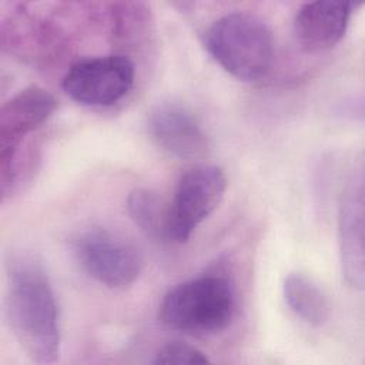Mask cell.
<instances>
[{
	"label": "cell",
	"instance_id": "cell-3",
	"mask_svg": "<svg viewBox=\"0 0 365 365\" xmlns=\"http://www.w3.org/2000/svg\"><path fill=\"white\" fill-rule=\"evenodd\" d=\"M235 312V292L228 278L201 275L177 284L163 298L158 318L185 334H215L225 329Z\"/></svg>",
	"mask_w": 365,
	"mask_h": 365
},
{
	"label": "cell",
	"instance_id": "cell-1",
	"mask_svg": "<svg viewBox=\"0 0 365 365\" xmlns=\"http://www.w3.org/2000/svg\"><path fill=\"white\" fill-rule=\"evenodd\" d=\"M6 314L10 329L26 355L37 364H51L60 355L58 308L43 267L27 255L7 262Z\"/></svg>",
	"mask_w": 365,
	"mask_h": 365
},
{
	"label": "cell",
	"instance_id": "cell-10",
	"mask_svg": "<svg viewBox=\"0 0 365 365\" xmlns=\"http://www.w3.org/2000/svg\"><path fill=\"white\" fill-rule=\"evenodd\" d=\"M356 4L341 0L304 3L294 17V33L309 53L334 47L344 37Z\"/></svg>",
	"mask_w": 365,
	"mask_h": 365
},
{
	"label": "cell",
	"instance_id": "cell-11",
	"mask_svg": "<svg viewBox=\"0 0 365 365\" xmlns=\"http://www.w3.org/2000/svg\"><path fill=\"white\" fill-rule=\"evenodd\" d=\"M288 308L304 322L321 327L329 318L331 305L322 288L301 272L288 274L282 284Z\"/></svg>",
	"mask_w": 365,
	"mask_h": 365
},
{
	"label": "cell",
	"instance_id": "cell-5",
	"mask_svg": "<svg viewBox=\"0 0 365 365\" xmlns=\"http://www.w3.org/2000/svg\"><path fill=\"white\" fill-rule=\"evenodd\" d=\"M56 98L38 86L20 90L0 110V192L3 201L17 178V155L27 135L41 127L56 111Z\"/></svg>",
	"mask_w": 365,
	"mask_h": 365
},
{
	"label": "cell",
	"instance_id": "cell-12",
	"mask_svg": "<svg viewBox=\"0 0 365 365\" xmlns=\"http://www.w3.org/2000/svg\"><path fill=\"white\" fill-rule=\"evenodd\" d=\"M127 211L133 222L147 235L170 241L168 238V204L148 188H135L127 197Z\"/></svg>",
	"mask_w": 365,
	"mask_h": 365
},
{
	"label": "cell",
	"instance_id": "cell-9",
	"mask_svg": "<svg viewBox=\"0 0 365 365\" xmlns=\"http://www.w3.org/2000/svg\"><path fill=\"white\" fill-rule=\"evenodd\" d=\"M151 138L177 158H192L207 148L205 133L197 117L178 103H161L148 114Z\"/></svg>",
	"mask_w": 365,
	"mask_h": 365
},
{
	"label": "cell",
	"instance_id": "cell-13",
	"mask_svg": "<svg viewBox=\"0 0 365 365\" xmlns=\"http://www.w3.org/2000/svg\"><path fill=\"white\" fill-rule=\"evenodd\" d=\"M151 362L157 365H198L210 362V358L194 345L170 341L158 348Z\"/></svg>",
	"mask_w": 365,
	"mask_h": 365
},
{
	"label": "cell",
	"instance_id": "cell-8",
	"mask_svg": "<svg viewBox=\"0 0 365 365\" xmlns=\"http://www.w3.org/2000/svg\"><path fill=\"white\" fill-rule=\"evenodd\" d=\"M364 178L362 173L354 174L341 195L338 214L339 259L345 282L364 289L365 254H364Z\"/></svg>",
	"mask_w": 365,
	"mask_h": 365
},
{
	"label": "cell",
	"instance_id": "cell-7",
	"mask_svg": "<svg viewBox=\"0 0 365 365\" xmlns=\"http://www.w3.org/2000/svg\"><path fill=\"white\" fill-rule=\"evenodd\" d=\"M135 67L124 54H108L74 63L63 77L64 93L78 104L110 107L133 88Z\"/></svg>",
	"mask_w": 365,
	"mask_h": 365
},
{
	"label": "cell",
	"instance_id": "cell-6",
	"mask_svg": "<svg viewBox=\"0 0 365 365\" xmlns=\"http://www.w3.org/2000/svg\"><path fill=\"white\" fill-rule=\"evenodd\" d=\"M227 178L217 165H198L181 175L168 204V238L187 242L224 198Z\"/></svg>",
	"mask_w": 365,
	"mask_h": 365
},
{
	"label": "cell",
	"instance_id": "cell-2",
	"mask_svg": "<svg viewBox=\"0 0 365 365\" xmlns=\"http://www.w3.org/2000/svg\"><path fill=\"white\" fill-rule=\"evenodd\" d=\"M204 46L212 60L241 81H257L271 70L274 38L268 24L251 13H228L204 31Z\"/></svg>",
	"mask_w": 365,
	"mask_h": 365
},
{
	"label": "cell",
	"instance_id": "cell-4",
	"mask_svg": "<svg viewBox=\"0 0 365 365\" xmlns=\"http://www.w3.org/2000/svg\"><path fill=\"white\" fill-rule=\"evenodd\" d=\"M70 248L83 271L111 289L128 288L143 271V257L138 248L101 227L76 232L70 240Z\"/></svg>",
	"mask_w": 365,
	"mask_h": 365
}]
</instances>
